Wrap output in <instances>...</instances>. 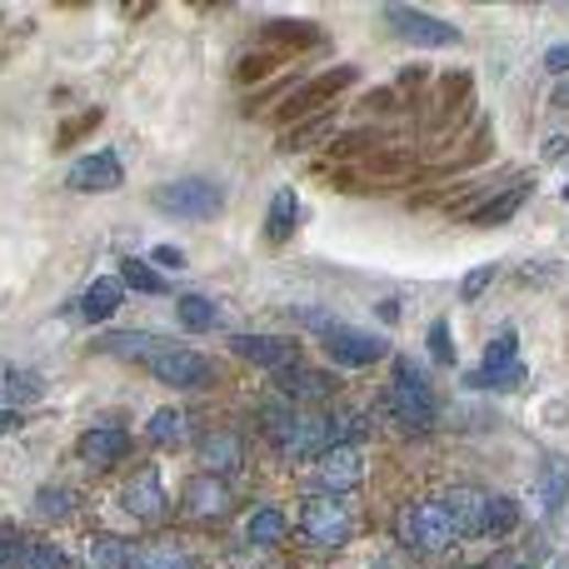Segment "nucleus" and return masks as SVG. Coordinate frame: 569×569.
Here are the masks:
<instances>
[{"label":"nucleus","instance_id":"1","mask_svg":"<svg viewBox=\"0 0 569 569\" xmlns=\"http://www.w3.org/2000/svg\"><path fill=\"white\" fill-rule=\"evenodd\" d=\"M385 415L409 435H425L435 425V415H440L425 370H415V360H405V354L395 360V385L385 390Z\"/></svg>","mask_w":569,"mask_h":569},{"label":"nucleus","instance_id":"22","mask_svg":"<svg viewBox=\"0 0 569 569\" xmlns=\"http://www.w3.org/2000/svg\"><path fill=\"white\" fill-rule=\"evenodd\" d=\"M525 195H529V180H515V185H505V190H494L490 200L480 205V210H474V226H505L510 216H515L519 205H525Z\"/></svg>","mask_w":569,"mask_h":569},{"label":"nucleus","instance_id":"31","mask_svg":"<svg viewBox=\"0 0 569 569\" xmlns=\"http://www.w3.org/2000/svg\"><path fill=\"white\" fill-rule=\"evenodd\" d=\"M365 435H370V415H360V409H335L330 415V445H354L360 450Z\"/></svg>","mask_w":569,"mask_h":569},{"label":"nucleus","instance_id":"10","mask_svg":"<svg viewBox=\"0 0 569 569\" xmlns=\"http://www.w3.org/2000/svg\"><path fill=\"white\" fill-rule=\"evenodd\" d=\"M440 505H445V515H450V525H455V535L460 539H484L490 535V494L484 490H474V484H455Z\"/></svg>","mask_w":569,"mask_h":569},{"label":"nucleus","instance_id":"26","mask_svg":"<svg viewBox=\"0 0 569 569\" xmlns=\"http://www.w3.org/2000/svg\"><path fill=\"white\" fill-rule=\"evenodd\" d=\"M96 350L100 354H120V360H151V354L161 350V340H155L151 330H120V335H100Z\"/></svg>","mask_w":569,"mask_h":569},{"label":"nucleus","instance_id":"2","mask_svg":"<svg viewBox=\"0 0 569 569\" xmlns=\"http://www.w3.org/2000/svg\"><path fill=\"white\" fill-rule=\"evenodd\" d=\"M395 539L405 549H415V555H445V549H455L460 535H455L440 500H409L395 515Z\"/></svg>","mask_w":569,"mask_h":569},{"label":"nucleus","instance_id":"25","mask_svg":"<svg viewBox=\"0 0 569 569\" xmlns=\"http://www.w3.org/2000/svg\"><path fill=\"white\" fill-rule=\"evenodd\" d=\"M265 45H275V55L310 51V45H320V31H315L310 21H270L265 25Z\"/></svg>","mask_w":569,"mask_h":569},{"label":"nucleus","instance_id":"36","mask_svg":"<svg viewBox=\"0 0 569 569\" xmlns=\"http://www.w3.org/2000/svg\"><path fill=\"white\" fill-rule=\"evenodd\" d=\"M280 61H285V55H275V51L245 55V61H240V70H236V76H240V80H265V76H270V70H275Z\"/></svg>","mask_w":569,"mask_h":569},{"label":"nucleus","instance_id":"43","mask_svg":"<svg viewBox=\"0 0 569 569\" xmlns=\"http://www.w3.org/2000/svg\"><path fill=\"white\" fill-rule=\"evenodd\" d=\"M545 65L555 70V76H569V41H565V45H549V51H545Z\"/></svg>","mask_w":569,"mask_h":569},{"label":"nucleus","instance_id":"7","mask_svg":"<svg viewBox=\"0 0 569 569\" xmlns=\"http://www.w3.org/2000/svg\"><path fill=\"white\" fill-rule=\"evenodd\" d=\"M354 80H360V70H354V65H335V70H325V76L305 80L300 90H291V96L280 100L275 116L280 120H310V116H320V106H330V100L340 96V90H350Z\"/></svg>","mask_w":569,"mask_h":569},{"label":"nucleus","instance_id":"40","mask_svg":"<svg viewBox=\"0 0 569 569\" xmlns=\"http://www.w3.org/2000/svg\"><path fill=\"white\" fill-rule=\"evenodd\" d=\"M31 569H70L65 565V555L55 545H45V539H31Z\"/></svg>","mask_w":569,"mask_h":569},{"label":"nucleus","instance_id":"14","mask_svg":"<svg viewBox=\"0 0 569 569\" xmlns=\"http://www.w3.org/2000/svg\"><path fill=\"white\" fill-rule=\"evenodd\" d=\"M230 350H236L240 360H250V365H265V370L300 365V344L285 340V335H236V340H230Z\"/></svg>","mask_w":569,"mask_h":569},{"label":"nucleus","instance_id":"15","mask_svg":"<svg viewBox=\"0 0 569 569\" xmlns=\"http://www.w3.org/2000/svg\"><path fill=\"white\" fill-rule=\"evenodd\" d=\"M130 430H120V425H96V430H86L80 435V460L86 464H96V470H110V464H120L130 455Z\"/></svg>","mask_w":569,"mask_h":569},{"label":"nucleus","instance_id":"35","mask_svg":"<svg viewBox=\"0 0 569 569\" xmlns=\"http://www.w3.org/2000/svg\"><path fill=\"white\" fill-rule=\"evenodd\" d=\"M464 385H474V390H519L525 385V365H510V370H500V375H470Z\"/></svg>","mask_w":569,"mask_h":569},{"label":"nucleus","instance_id":"38","mask_svg":"<svg viewBox=\"0 0 569 569\" xmlns=\"http://www.w3.org/2000/svg\"><path fill=\"white\" fill-rule=\"evenodd\" d=\"M291 315H295L300 325H310V330H320V335H330L335 325H340L330 310H315V305H291Z\"/></svg>","mask_w":569,"mask_h":569},{"label":"nucleus","instance_id":"21","mask_svg":"<svg viewBox=\"0 0 569 569\" xmlns=\"http://www.w3.org/2000/svg\"><path fill=\"white\" fill-rule=\"evenodd\" d=\"M285 535H291V515L280 505H260L255 515L245 519V539L255 549H275V545H285Z\"/></svg>","mask_w":569,"mask_h":569},{"label":"nucleus","instance_id":"42","mask_svg":"<svg viewBox=\"0 0 569 569\" xmlns=\"http://www.w3.org/2000/svg\"><path fill=\"white\" fill-rule=\"evenodd\" d=\"M490 280H494V265L470 270V275H464V285H460V295H464V300H480V295L490 291Z\"/></svg>","mask_w":569,"mask_h":569},{"label":"nucleus","instance_id":"44","mask_svg":"<svg viewBox=\"0 0 569 569\" xmlns=\"http://www.w3.org/2000/svg\"><path fill=\"white\" fill-rule=\"evenodd\" d=\"M155 260H161L165 270H180V265H185V255H180L175 245H155Z\"/></svg>","mask_w":569,"mask_h":569},{"label":"nucleus","instance_id":"13","mask_svg":"<svg viewBox=\"0 0 569 569\" xmlns=\"http://www.w3.org/2000/svg\"><path fill=\"white\" fill-rule=\"evenodd\" d=\"M65 185L80 195H110L125 185V171H120V155L116 151H96L86 155V161L70 165V175H65Z\"/></svg>","mask_w":569,"mask_h":569},{"label":"nucleus","instance_id":"24","mask_svg":"<svg viewBox=\"0 0 569 569\" xmlns=\"http://www.w3.org/2000/svg\"><path fill=\"white\" fill-rule=\"evenodd\" d=\"M295 220H300L295 190H275V200H270V210H265V240L270 245H285V240L295 236Z\"/></svg>","mask_w":569,"mask_h":569},{"label":"nucleus","instance_id":"33","mask_svg":"<svg viewBox=\"0 0 569 569\" xmlns=\"http://www.w3.org/2000/svg\"><path fill=\"white\" fill-rule=\"evenodd\" d=\"M519 529V500L510 494H490V539H505Z\"/></svg>","mask_w":569,"mask_h":569},{"label":"nucleus","instance_id":"11","mask_svg":"<svg viewBox=\"0 0 569 569\" xmlns=\"http://www.w3.org/2000/svg\"><path fill=\"white\" fill-rule=\"evenodd\" d=\"M325 354L344 370H365V365H375V360H385V340L370 330H354V325H335V330L325 335Z\"/></svg>","mask_w":569,"mask_h":569},{"label":"nucleus","instance_id":"16","mask_svg":"<svg viewBox=\"0 0 569 569\" xmlns=\"http://www.w3.org/2000/svg\"><path fill=\"white\" fill-rule=\"evenodd\" d=\"M185 510H190L195 519H216V515H226L230 510V490L216 480V474H195L190 484H185Z\"/></svg>","mask_w":569,"mask_h":569},{"label":"nucleus","instance_id":"39","mask_svg":"<svg viewBox=\"0 0 569 569\" xmlns=\"http://www.w3.org/2000/svg\"><path fill=\"white\" fill-rule=\"evenodd\" d=\"M100 125V110H86V116H76L70 125H61V135H55V145H76L86 130H96Z\"/></svg>","mask_w":569,"mask_h":569},{"label":"nucleus","instance_id":"48","mask_svg":"<svg viewBox=\"0 0 569 569\" xmlns=\"http://www.w3.org/2000/svg\"><path fill=\"white\" fill-rule=\"evenodd\" d=\"M565 200H569V185H565Z\"/></svg>","mask_w":569,"mask_h":569},{"label":"nucleus","instance_id":"8","mask_svg":"<svg viewBox=\"0 0 569 569\" xmlns=\"http://www.w3.org/2000/svg\"><path fill=\"white\" fill-rule=\"evenodd\" d=\"M385 25L400 35V41H415V45H430V51H445V45H460V25L440 21L430 11H415V6H385Z\"/></svg>","mask_w":569,"mask_h":569},{"label":"nucleus","instance_id":"30","mask_svg":"<svg viewBox=\"0 0 569 569\" xmlns=\"http://www.w3.org/2000/svg\"><path fill=\"white\" fill-rule=\"evenodd\" d=\"M185 435H190V415L175 405L155 409L151 415V445H161V450H175V445H185Z\"/></svg>","mask_w":569,"mask_h":569},{"label":"nucleus","instance_id":"18","mask_svg":"<svg viewBox=\"0 0 569 569\" xmlns=\"http://www.w3.org/2000/svg\"><path fill=\"white\" fill-rule=\"evenodd\" d=\"M275 385H280V395H291V400H330L335 395V380L325 375V370H310V365L275 370Z\"/></svg>","mask_w":569,"mask_h":569},{"label":"nucleus","instance_id":"29","mask_svg":"<svg viewBox=\"0 0 569 569\" xmlns=\"http://www.w3.org/2000/svg\"><path fill=\"white\" fill-rule=\"evenodd\" d=\"M175 320H180V330L205 335L220 325V305L205 300V295H180V300H175Z\"/></svg>","mask_w":569,"mask_h":569},{"label":"nucleus","instance_id":"32","mask_svg":"<svg viewBox=\"0 0 569 569\" xmlns=\"http://www.w3.org/2000/svg\"><path fill=\"white\" fill-rule=\"evenodd\" d=\"M120 285H130V291H140V295H165V280L135 255L120 260Z\"/></svg>","mask_w":569,"mask_h":569},{"label":"nucleus","instance_id":"17","mask_svg":"<svg viewBox=\"0 0 569 569\" xmlns=\"http://www.w3.org/2000/svg\"><path fill=\"white\" fill-rule=\"evenodd\" d=\"M200 464L205 474H236L240 464H245V445H240V435L230 430H216L200 440Z\"/></svg>","mask_w":569,"mask_h":569},{"label":"nucleus","instance_id":"45","mask_svg":"<svg viewBox=\"0 0 569 569\" xmlns=\"http://www.w3.org/2000/svg\"><path fill=\"white\" fill-rule=\"evenodd\" d=\"M15 425H21V419H15V409H0V435L15 430Z\"/></svg>","mask_w":569,"mask_h":569},{"label":"nucleus","instance_id":"23","mask_svg":"<svg viewBox=\"0 0 569 569\" xmlns=\"http://www.w3.org/2000/svg\"><path fill=\"white\" fill-rule=\"evenodd\" d=\"M330 130H335V110H320V116H310V120H295L291 130H285V140H280V151H315V145H325L330 140Z\"/></svg>","mask_w":569,"mask_h":569},{"label":"nucleus","instance_id":"6","mask_svg":"<svg viewBox=\"0 0 569 569\" xmlns=\"http://www.w3.org/2000/svg\"><path fill=\"white\" fill-rule=\"evenodd\" d=\"M145 370H151L161 385H175V390H210L216 385V365L195 350H180V344H161V350L145 360Z\"/></svg>","mask_w":569,"mask_h":569},{"label":"nucleus","instance_id":"47","mask_svg":"<svg viewBox=\"0 0 569 569\" xmlns=\"http://www.w3.org/2000/svg\"><path fill=\"white\" fill-rule=\"evenodd\" d=\"M180 569H200V565H195V559H185V565H180Z\"/></svg>","mask_w":569,"mask_h":569},{"label":"nucleus","instance_id":"4","mask_svg":"<svg viewBox=\"0 0 569 569\" xmlns=\"http://www.w3.org/2000/svg\"><path fill=\"white\" fill-rule=\"evenodd\" d=\"M300 535L315 549H344L354 539V510L340 494H310L300 510Z\"/></svg>","mask_w":569,"mask_h":569},{"label":"nucleus","instance_id":"41","mask_svg":"<svg viewBox=\"0 0 569 569\" xmlns=\"http://www.w3.org/2000/svg\"><path fill=\"white\" fill-rule=\"evenodd\" d=\"M35 510L61 519V515H70V494H65V490H41V494H35Z\"/></svg>","mask_w":569,"mask_h":569},{"label":"nucleus","instance_id":"3","mask_svg":"<svg viewBox=\"0 0 569 569\" xmlns=\"http://www.w3.org/2000/svg\"><path fill=\"white\" fill-rule=\"evenodd\" d=\"M151 205L161 216H175V220H216L220 210H226V185L205 180V175H185V180L155 185Z\"/></svg>","mask_w":569,"mask_h":569},{"label":"nucleus","instance_id":"28","mask_svg":"<svg viewBox=\"0 0 569 569\" xmlns=\"http://www.w3.org/2000/svg\"><path fill=\"white\" fill-rule=\"evenodd\" d=\"M86 559H90V569H135V549L116 535H90Z\"/></svg>","mask_w":569,"mask_h":569},{"label":"nucleus","instance_id":"12","mask_svg":"<svg viewBox=\"0 0 569 569\" xmlns=\"http://www.w3.org/2000/svg\"><path fill=\"white\" fill-rule=\"evenodd\" d=\"M120 505H125V515H135L140 525H161V519H171V494L161 490V474L155 470H140L135 480L120 490Z\"/></svg>","mask_w":569,"mask_h":569},{"label":"nucleus","instance_id":"9","mask_svg":"<svg viewBox=\"0 0 569 569\" xmlns=\"http://www.w3.org/2000/svg\"><path fill=\"white\" fill-rule=\"evenodd\" d=\"M365 480V450H354V445H330V450L315 460V484L320 494H350L354 484Z\"/></svg>","mask_w":569,"mask_h":569},{"label":"nucleus","instance_id":"34","mask_svg":"<svg viewBox=\"0 0 569 569\" xmlns=\"http://www.w3.org/2000/svg\"><path fill=\"white\" fill-rule=\"evenodd\" d=\"M510 365H519L515 360V330H500V340L490 344V350H484V365L474 370V375H500V370H510Z\"/></svg>","mask_w":569,"mask_h":569},{"label":"nucleus","instance_id":"37","mask_svg":"<svg viewBox=\"0 0 569 569\" xmlns=\"http://www.w3.org/2000/svg\"><path fill=\"white\" fill-rule=\"evenodd\" d=\"M430 354H435V365H455V344H450V320H435L430 325Z\"/></svg>","mask_w":569,"mask_h":569},{"label":"nucleus","instance_id":"27","mask_svg":"<svg viewBox=\"0 0 569 569\" xmlns=\"http://www.w3.org/2000/svg\"><path fill=\"white\" fill-rule=\"evenodd\" d=\"M120 300H125V285H120V280H96V285L80 295V315H86L90 325H100L120 310Z\"/></svg>","mask_w":569,"mask_h":569},{"label":"nucleus","instance_id":"19","mask_svg":"<svg viewBox=\"0 0 569 569\" xmlns=\"http://www.w3.org/2000/svg\"><path fill=\"white\" fill-rule=\"evenodd\" d=\"M45 395V380L25 365H11V360H0V409L11 405H31V400Z\"/></svg>","mask_w":569,"mask_h":569},{"label":"nucleus","instance_id":"5","mask_svg":"<svg viewBox=\"0 0 569 569\" xmlns=\"http://www.w3.org/2000/svg\"><path fill=\"white\" fill-rule=\"evenodd\" d=\"M415 151L409 145H375L370 155H360V165H350V171H340L335 180H340V190H360V185H400L415 175Z\"/></svg>","mask_w":569,"mask_h":569},{"label":"nucleus","instance_id":"46","mask_svg":"<svg viewBox=\"0 0 569 569\" xmlns=\"http://www.w3.org/2000/svg\"><path fill=\"white\" fill-rule=\"evenodd\" d=\"M555 106H559V110H569V80H565V86L555 90Z\"/></svg>","mask_w":569,"mask_h":569},{"label":"nucleus","instance_id":"20","mask_svg":"<svg viewBox=\"0 0 569 569\" xmlns=\"http://www.w3.org/2000/svg\"><path fill=\"white\" fill-rule=\"evenodd\" d=\"M535 500H539V510H545L549 519L565 510V500H569V464L559 460V455H549L545 464H539V480H535Z\"/></svg>","mask_w":569,"mask_h":569}]
</instances>
